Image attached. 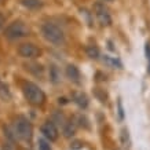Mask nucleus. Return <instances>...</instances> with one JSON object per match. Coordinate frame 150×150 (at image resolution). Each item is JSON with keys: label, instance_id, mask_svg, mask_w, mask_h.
I'll list each match as a JSON object with an SVG mask.
<instances>
[{"label": "nucleus", "instance_id": "14", "mask_svg": "<svg viewBox=\"0 0 150 150\" xmlns=\"http://www.w3.org/2000/svg\"><path fill=\"white\" fill-rule=\"evenodd\" d=\"M21 4L26 8H30V10H36V8H40L43 6V1L41 0H21Z\"/></svg>", "mask_w": 150, "mask_h": 150}, {"label": "nucleus", "instance_id": "12", "mask_svg": "<svg viewBox=\"0 0 150 150\" xmlns=\"http://www.w3.org/2000/svg\"><path fill=\"white\" fill-rule=\"evenodd\" d=\"M0 99L4 100V102L11 100V92L8 90V86L1 81H0Z\"/></svg>", "mask_w": 150, "mask_h": 150}, {"label": "nucleus", "instance_id": "25", "mask_svg": "<svg viewBox=\"0 0 150 150\" xmlns=\"http://www.w3.org/2000/svg\"><path fill=\"white\" fill-rule=\"evenodd\" d=\"M0 3H1V0H0Z\"/></svg>", "mask_w": 150, "mask_h": 150}, {"label": "nucleus", "instance_id": "19", "mask_svg": "<svg viewBox=\"0 0 150 150\" xmlns=\"http://www.w3.org/2000/svg\"><path fill=\"white\" fill-rule=\"evenodd\" d=\"M117 106H118V117H120V120H124V109H123L121 100H118L117 102Z\"/></svg>", "mask_w": 150, "mask_h": 150}, {"label": "nucleus", "instance_id": "17", "mask_svg": "<svg viewBox=\"0 0 150 150\" xmlns=\"http://www.w3.org/2000/svg\"><path fill=\"white\" fill-rule=\"evenodd\" d=\"M37 146H39V150H52L51 149L50 142L46 141V139H43V138H40V139L37 141Z\"/></svg>", "mask_w": 150, "mask_h": 150}, {"label": "nucleus", "instance_id": "1", "mask_svg": "<svg viewBox=\"0 0 150 150\" xmlns=\"http://www.w3.org/2000/svg\"><path fill=\"white\" fill-rule=\"evenodd\" d=\"M22 91H23V95H25L26 100L30 105H33V106H41V105L46 102V94L35 83H32V81L23 83Z\"/></svg>", "mask_w": 150, "mask_h": 150}, {"label": "nucleus", "instance_id": "5", "mask_svg": "<svg viewBox=\"0 0 150 150\" xmlns=\"http://www.w3.org/2000/svg\"><path fill=\"white\" fill-rule=\"evenodd\" d=\"M94 14H95L98 22H99L102 26H110V23H112V17H110L109 8L105 6V3L96 1L95 4H94Z\"/></svg>", "mask_w": 150, "mask_h": 150}, {"label": "nucleus", "instance_id": "23", "mask_svg": "<svg viewBox=\"0 0 150 150\" xmlns=\"http://www.w3.org/2000/svg\"><path fill=\"white\" fill-rule=\"evenodd\" d=\"M146 57L149 61V73H150V44H146Z\"/></svg>", "mask_w": 150, "mask_h": 150}, {"label": "nucleus", "instance_id": "22", "mask_svg": "<svg viewBox=\"0 0 150 150\" xmlns=\"http://www.w3.org/2000/svg\"><path fill=\"white\" fill-rule=\"evenodd\" d=\"M3 150H15V147H14V145L11 142H6L3 145Z\"/></svg>", "mask_w": 150, "mask_h": 150}, {"label": "nucleus", "instance_id": "21", "mask_svg": "<svg viewBox=\"0 0 150 150\" xmlns=\"http://www.w3.org/2000/svg\"><path fill=\"white\" fill-rule=\"evenodd\" d=\"M3 29H6V18H4V15L0 13V32Z\"/></svg>", "mask_w": 150, "mask_h": 150}, {"label": "nucleus", "instance_id": "24", "mask_svg": "<svg viewBox=\"0 0 150 150\" xmlns=\"http://www.w3.org/2000/svg\"><path fill=\"white\" fill-rule=\"evenodd\" d=\"M106 1H112V0H106Z\"/></svg>", "mask_w": 150, "mask_h": 150}, {"label": "nucleus", "instance_id": "13", "mask_svg": "<svg viewBox=\"0 0 150 150\" xmlns=\"http://www.w3.org/2000/svg\"><path fill=\"white\" fill-rule=\"evenodd\" d=\"M50 121H52V123L55 124V125H59V127H65V124H66V118H65V116L61 112H55L54 114H52V118H51Z\"/></svg>", "mask_w": 150, "mask_h": 150}, {"label": "nucleus", "instance_id": "11", "mask_svg": "<svg viewBox=\"0 0 150 150\" xmlns=\"http://www.w3.org/2000/svg\"><path fill=\"white\" fill-rule=\"evenodd\" d=\"M120 141H121V145L124 146V149L129 150L131 149V137H129V132H128L127 128H123L121 129V134H120Z\"/></svg>", "mask_w": 150, "mask_h": 150}, {"label": "nucleus", "instance_id": "6", "mask_svg": "<svg viewBox=\"0 0 150 150\" xmlns=\"http://www.w3.org/2000/svg\"><path fill=\"white\" fill-rule=\"evenodd\" d=\"M18 54L21 55L22 58L36 59L41 55V50L36 44H33V43H22V44H19V47H18Z\"/></svg>", "mask_w": 150, "mask_h": 150}, {"label": "nucleus", "instance_id": "8", "mask_svg": "<svg viewBox=\"0 0 150 150\" xmlns=\"http://www.w3.org/2000/svg\"><path fill=\"white\" fill-rule=\"evenodd\" d=\"M72 99H73V102L77 105L79 108H81V109H86L87 106H88V98H87V95L81 91H74L73 92Z\"/></svg>", "mask_w": 150, "mask_h": 150}, {"label": "nucleus", "instance_id": "4", "mask_svg": "<svg viewBox=\"0 0 150 150\" xmlns=\"http://www.w3.org/2000/svg\"><path fill=\"white\" fill-rule=\"evenodd\" d=\"M29 35V28L22 22V21H14L13 23H10L8 26H6L4 29V36L8 40H18L22 37H26Z\"/></svg>", "mask_w": 150, "mask_h": 150}, {"label": "nucleus", "instance_id": "20", "mask_svg": "<svg viewBox=\"0 0 150 150\" xmlns=\"http://www.w3.org/2000/svg\"><path fill=\"white\" fill-rule=\"evenodd\" d=\"M95 95L98 96V99H99L100 102H106V94H100L99 88H96L95 90Z\"/></svg>", "mask_w": 150, "mask_h": 150}, {"label": "nucleus", "instance_id": "2", "mask_svg": "<svg viewBox=\"0 0 150 150\" xmlns=\"http://www.w3.org/2000/svg\"><path fill=\"white\" fill-rule=\"evenodd\" d=\"M13 131L15 134V138H19L21 141L29 142L33 137V127L30 121L23 116H18L13 123Z\"/></svg>", "mask_w": 150, "mask_h": 150}, {"label": "nucleus", "instance_id": "7", "mask_svg": "<svg viewBox=\"0 0 150 150\" xmlns=\"http://www.w3.org/2000/svg\"><path fill=\"white\" fill-rule=\"evenodd\" d=\"M41 134L44 135V138H47L48 141H57L59 137L58 128L52 121H46L41 125Z\"/></svg>", "mask_w": 150, "mask_h": 150}, {"label": "nucleus", "instance_id": "3", "mask_svg": "<svg viewBox=\"0 0 150 150\" xmlns=\"http://www.w3.org/2000/svg\"><path fill=\"white\" fill-rule=\"evenodd\" d=\"M41 35L47 41H50L52 44H62L65 41L64 30L52 22H47L41 25Z\"/></svg>", "mask_w": 150, "mask_h": 150}, {"label": "nucleus", "instance_id": "16", "mask_svg": "<svg viewBox=\"0 0 150 150\" xmlns=\"http://www.w3.org/2000/svg\"><path fill=\"white\" fill-rule=\"evenodd\" d=\"M86 51H87V55L91 59H98L100 57L99 50H98V47H95V46H87Z\"/></svg>", "mask_w": 150, "mask_h": 150}, {"label": "nucleus", "instance_id": "15", "mask_svg": "<svg viewBox=\"0 0 150 150\" xmlns=\"http://www.w3.org/2000/svg\"><path fill=\"white\" fill-rule=\"evenodd\" d=\"M74 132H76V123L74 121H66L64 127V135L66 138H70L74 135Z\"/></svg>", "mask_w": 150, "mask_h": 150}, {"label": "nucleus", "instance_id": "9", "mask_svg": "<svg viewBox=\"0 0 150 150\" xmlns=\"http://www.w3.org/2000/svg\"><path fill=\"white\" fill-rule=\"evenodd\" d=\"M48 79L52 84H58L62 80V73L59 70V68L57 65H50V69H48Z\"/></svg>", "mask_w": 150, "mask_h": 150}, {"label": "nucleus", "instance_id": "10", "mask_svg": "<svg viewBox=\"0 0 150 150\" xmlns=\"http://www.w3.org/2000/svg\"><path fill=\"white\" fill-rule=\"evenodd\" d=\"M66 76H68V79H70L72 81L79 83V80H80V70H79L74 65H68V66H66Z\"/></svg>", "mask_w": 150, "mask_h": 150}, {"label": "nucleus", "instance_id": "18", "mask_svg": "<svg viewBox=\"0 0 150 150\" xmlns=\"http://www.w3.org/2000/svg\"><path fill=\"white\" fill-rule=\"evenodd\" d=\"M103 61H105V62H106L108 65H110V66H118V68H121V64H120V61H118V59L112 58V57H109V55H105V57H103Z\"/></svg>", "mask_w": 150, "mask_h": 150}]
</instances>
